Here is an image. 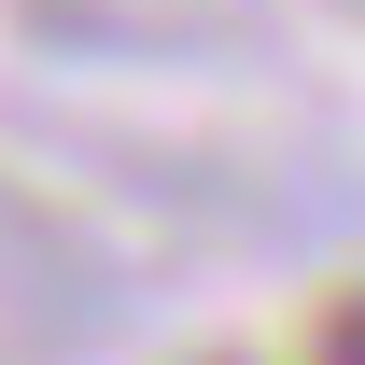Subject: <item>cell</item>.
<instances>
[{"instance_id":"1","label":"cell","mask_w":365,"mask_h":365,"mask_svg":"<svg viewBox=\"0 0 365 365\" xmlns=\"http://www.w3.org/2000/svg\"><path fill=\"white\" fill-rule=\"evenodd\" d=\"M323 365H365V295H351V309H323Z\"/></svg>"}]
</instances>
